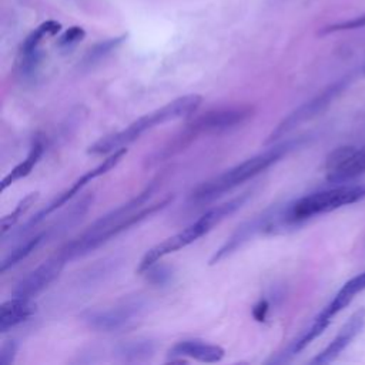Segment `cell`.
<instances>
[{
	"label": "cell",
	"mask_w": 365,
	"mask_h": 365,
	"mask_svg": "<svg viewBox=\"0 0 365 365\" xmlns=\"http://www.w3.org/2000/svg\"><path fill=\"white\" fill-rule=\"evenodd\" d=\"M268 308H269V305H268V302H267L265 299H264V301H259V302L254 307V309H252L254 318H255L257 321H264L265 317H267Z\"/></svg>",
	"instance_id": "obj_26"
},
{
	"label": "cell",
	"mask_w": 365,
	"mask_h": 365,
	"mask_svg": "<svg viewBox=\"0 0 365 365\" xmlns=\"http://www.w3.org/2000/svg\"><path fill=\"white\" fill-rule=\"evenodd\" d=\"M125 154H127V148H125V147H123V148H120V150L111 153L106 160H103L101 164H98L97 167H94V168L88 170L87 173H84L80 178H77V180L73 182V185H71L70 188H67L66 191H63V192H61L57 198H54L48 205H46L43 210H40L37 214H34L33 218L29 220V221L21 227V230H20L19 232H24V231L33 228V227L37 225L41 220H44L47 215H50L51 212H54L57 208H60L61 205L67 204L68 200H71L77 192H80V190H81L84 185H87V184L91 182L94 178L101 177L103 174H106V173H108L111 168H114V167L123 160V157H124Z\"/></svg>",
	"instance_id": "obj_9"
},
{
	"label": "cell",
	"mask_w": 365,
	"mask_h": 365,
	"mask_svg": "<svg viewBox=\"0 0 365 365\" xmlns=\"http://www.w3.org/2000/svg\"><path fill=\"white\" fill-rule=\"evenodd\" d=\"M364 73H365V64H364Z\"/></svg>",
	"instance_id": "obj_27"
},
{
	"label": "cell",
	"mask_w": 365,
	"mask_h": 365,
	"mask_svg": "<svg viewBox=\"0 0 365 365\" xmlns=\"http://www.w3.org/2000/svg\"><path fill=\"white\" fill-rule=\"evenodd\" d=\"M346 84H348L346 78L338 80V81L329 84L327 88H324L319 94H317L311 100H308L304 104H301L299 107H297L294 111H291L287 117H284L277 124V127L269 133L268 138L265 140V144H272V143L278 141L279 138L285 137L287 134L294 131L301 124H304V123L315 118L321 113H324L331 106L334 98L338 94H341V91H344Z\"/></svg>",
	"instance_id": "obj_7"
},
{
	"label": "cell",
	"mask_w": 365,
	"mask_h": 365,
	"mask_svg": "<svg viewBox=\"0 0 365 365\" xmlns=\"http://www.w3.org/2000/svg\"><path fill=\"white\" fill-rule=\"evenodd\" d=\"M66 262L67 261L61 258L58 254L44 261L43 264H40L37 268H34L31 272H29L24 278H21L17 282L13 291V295L23 297V298L36 297L60 275Z\"/></svg>",
	"instance_id": "obj_12"
},
{
	"label": "cell",
	"mask_w": 365,
	"mask_h": 365,
	"mask_svg": "<svg viewBox=\"0 0 365 365\" xmlns=\"http://www.w3.org/2000/svg\"><path fill=\"white\" fill-rule=\"evenodd\" d=\"M44 151V145L43 141L40 138H36L30 147V151L26 157V160H23L20 164H17L3 180H1V191H4L9 185H11L13 182H16L17 180L26 177L30 174V171L33 170V167L37 164V161L40 160L41 154Z\"/></svg>",
	"instance_id": "obj_17"
},
{
	"label": "cell",
	"mask_w": 365,
	"mask_h": 365,
	"mask_svg": "<svg viewBox=\"0 0 365 365\" xmlns=\"http://www.w3.org/2000/svg\"><path fill=\"white\" fill-rule=\"evenodd\" d=\"M86 36V31L83 27L80 26H73L70 29H67L57 40V46L60 48H67V47H71L74 44H77L78 41H81Z\"/></svg>",
	"instance_id": "obj_24"
},
{
	"label": "cell",
	"mask_w": 365,
	"mask_h": 365,
	"mask_svg": "<svg viewBox=\"0 0 365 365\" xmlns=\"http://www.w3.org/2000/svg\"><path fill=\"white\" fill-rule=\"evenodd\" d=\"M16 354H17V344L16 341L10 339V341H6L1 348H0V364L1 365H9L14 361L16 358Z\"/></svg>",
	"instance_id": "obj_25"
},
{
	"label": "cell",
	"mask_w": 365,
	"mask_h": 365,
	"mask_svg": "<svg viewBox=\"0 0 365 365\" xmlns=\"http://www.w3.org/2000/svg\"><path fill=\"white\" fill-rule=\"evenodd\" d=\"M144 308L145 304L141 298H128L108 308L88 309L83 314V319L96 331L114 332L127 328L143 314Z\"/></svg>",
	"instance_id": "obj_8"
},
{
	"label": "cell",
	"mask_w": 365,
	"mask_h": 365,
	"mask_svg": "<svg viewBox=\"0 0 365 365\" xmlns=\"http://www.w3.org/2000/svg\"><path fill=\"white\" fill-rule=\"evenodd\" d=\"M36 312V304L31 298L14 297L0 307V332L4 334L11 328L27 321Z\"/></svg>",
	"instance_id": "obj_15"
},
{
	"label": "cell",
	"mask_w": 365,
	"mask_h": 365,
	"mask_svg": "<svg viewBox=\"0 0 365 365\" xmlns=\"http://www.w3.org/2000/svg\"><path fill=\"white\" fill-rule=\"evenodd\" d=\"M301 144L299 138L287 140L278 144H274L271 148L264 150L259 154L252 155L251 158H247L245 161L225 170L224 173L198 184L190 198L195 202H208L212 201L225 192L234 190L240 184L254 178L264 170L269 168L272 164L278 163L284 155H287L289 151L297 148Z\"/></svg>",
	"instance_id": "obj_1"
},
{
	"label": "cell",
	"mask_w": 365,
	"mask_h": 365,
	"mask_svg": "<svg viewBox=\"0 0 365 365\" xmlns=\"http://www.w3.org/2000/svg\"><path fill=\"white\" fill-rule=\"evenodd\" d=\"M248 195H250V192H244L232 200H228L220 205H215L214 208H211L205 214H202L198 220H195L192 224L185 227L182 231L163 240L161 242H158L157 245L150 248L141 258L137 272L144 274L153 264L158 262L163 257H165L171 252H175V251L192 244L194 241H197L200 237H202L204 234L211 231L212 227H215L222 220H225L228 215L234 214L238 208H241V205L247 201Z\"/></svg>",
	"instance_id": "obj_3"
},
{
	"label": "cell",
	"mask_w": 365,
	"mask_h": 365,
	"mask_svg": "<svg viewBox=\"0 0 365 365\" xmlns=\"http://www.w3.org/2000/svg\"><path fill=\"white\" fill-rule=\"evenodd\" d=\"M61 24L56 20H47L44 23H41L37 29H34L21 43L20 47V54L23 53H30L38 48V44L41 43V40L47 36H54L60 31Z\"/></svg>",
	"instance_id": "obj_19"
},
{
	"label": "cell",
	"mask_w": 365,
	"mask_h": 365,
	"mask_svg": "<svg viewBox=\"0 0 365 365\" xmlns=\"http://www.w3.org/2000/svg\"><path fill=\"white\" fill-rule=\"evenodd\" d=\"M201 103H202V97L198 94H188V96L178 97V98L167 103L165 106H163L145 115H141L140 118H137L135 121L128 124L124 130L100 138L98 141H96L94 144H91L88 147L87 153H90V154L114 153V151L125 147L127 144L135 141L137 138H140L141 134H144L145 131H148L157 125L165 124L168 121L180 120V118L194 114L197 111V108L201 106Z\"/></svg>",
	"instance_id": "obj_2"
},
{
	"label": "cell",
	"mask_w": 365,
	"mask_h": 365,
	"mask_svg": "<svg viewBox=\"0 0 365 365\" xmlns=\"http://www.w3.org/2000/svg\"><path fill=\"white\" fill-rule=\"evenodd\" d=\"M144 274H147V279L154 284V285H165L171 277H173V269L164 264L157 265L153 264Z\"/></svg>",
	"instance_id": "obj_22"
},
{
	"label": "cell",
	"mask_w": 365,
	"mask_h": 365,
	"mask_svg": "<svg viewBox=\"0 0 365 365\" xmlns=\"http://www.w3.org/2000/svg\"><path fill=\"white\" fill-rule=\"evenodd\" d=\"M125 38H127V36L123 34V36L113 37V38H108V40H104V41H100V43L94 44V46L87 51V54L84 56V63H86V64H93V63L100 61L101 58H104L106 56H108L113 50H115Z\"/></svg>",
	"instance_id": "obj_20"
},
{
	"label": "cell",
	"mask_w": 365,
	"mask_h": 365,
	"mask_svg": "<svg viewBox=\"0 0 365 365\" xmlns=\"http://www.w3.org/2000/svg\"><path fill=\"white\" fill-rule=\"evenodd\" d=\"M37 198H38V192H31V194L26 195V197L16 205V208H14L10 214H7V215H4V217L1 218V235H3V237L7 234V231H10V230L14 227V224H16V222L20 220V217H23V214L36 202Z\"/></svg>",
	"instance_id": "obj_21"
},
{
	"label": "cell",
	"mask_w": 365,
	"mask_h": 365,
	"mask_svg": "<svg viewBox=\"0 0 365 365\" xmlns=\"http://www.w3.org/2000/svg\"><path fill=\"white\" fill-rule=\"evenodd\" d=\"M279 221L284 222V212L279 211H265L261 215L254 217L252 220L241 224L235 232L215 251V254L211 257L210 264H217L218 261L224 259L234 251H237L244 242L255 237L258 232L272 230L275 225L279 224Z\"/></svg>",
	"instance_id": "obj_10"
},
{
	"label": "cell",
	"mask_w": 365,
	"mask_h": 365,
	"mask_svg": "<svg viewBox=\"0 0 365 365\" xmlns=\"http://www.w3.org/2000/svg\"><path fill=\"white\" fill-rule=\"evenodd\" d=\"M155 351V345L150 339H130L115 346V354L125 362L148 361Z\"/></svg>",
	"instance_id": "obj_16"
},
{
	"label": "cell",
	"mask_w": 365,
	"mask_h": 365,
	"mask_svg": "<svg viewBox=\"0 0 365 365\" xmlns=\"http://www.w3.org/2000/svg\"><path fill=\"white\" fill-rule=\"evenodd\" d=\"M365 289V271L355 275L354 278L348 279L341 289L335 294L332 301L315 317L314 322L309 325V328L289 346V354L295 355L299 351H302L307 345H309L315 338H318L325 328L329 325L332 318L339 314L344 308H346L352 299Z\"/></svg>",
	"instance_id": "obj_6"
},
{
	"label": "cell",
	"mask_w": 365,
	"mask_h": 365,
	"mask_svg": "<svg viewBox=\"0 0 365 365\" xmlns=\"http://www.w3.org/2000/svg\"><path fill=\"white\" fill-rule=\"evenodd\" d=\"M48 231L47 232H41V234H37L29 240H26L24 242H21L20 245H17L11 252H9L6 255V258L1 261V265H0V272H6L7 269H10L11 267L17 265L19 262H21L23 259H26L43 241L44 238L47 237Z\"/></svg>",
	"instance_id": "obj_18"
},
{
	"label": "cell",
	"mask_w": 365,
	"mask_h": 365,
	"mask_svg": "<svg viewBox=\"0 0 365 365\" xmlns=\"http://www.w3.org/2000/svg\"><path fill=\"white\" fill-rule=\"evenodd\" d=\"M362 27H365V13L362 16L354 17L351 20H344V21H338V23L329 24V26L324 27L319 33L321 34H329V33H335V31L355 30V29H362Z\"/></svg>",
	"instance_id": "obj_23"
},
{
	"label": "cell",
	"mask_w": 365,
	"mask_h": 365,
	"mask_svg": "<svg viewBox=\"0 0 365 365\" xmlns=\"http://www.w3.org/2000/svg\"><path fill=\"white\" fill-rule=\"evenodd\" d=\"M168 354L171 356L192 358L200 362H218L224 358V349L220 345L208 344L198 339H185L177 342Z\"/></svg>",
	"instance_id": "obj_14"
},
{
	"label": "cell",
	"mask_w": 365,
	"mask_h": 365,
	"mask_svg": "<svg viewBox=\"0 0 365 365\" xmlns=\"http://www.w3.org/2000/svg\"><path fill=\"white\" fill-rule=\"evenodd\" d=\"M325 170L331 182H344L365 173V145L334 150L327 158Z\"/></svg>",
	"instance_id": "obj_11"
},
{
	"label": "cell",
	"mask_w": 365,
	"mask_h": 365,
	"mask_svg": "<svg viewBox=\"0 0 365 365\" xmlns=\"http://www.w3.org/2000/svg\"><path fill=\"white\" fill-rule=\"evenodd\" d=\"M365 198V184H341L298 198L284 211L285 224H295L327 214Z\"/></svg>",
	"instance_id": "obj_5"
},
{
	"label": "cell",
	"mask_w": 365,
	"mask_h": 365,
	"mask_svg": "<svg viewBox=\"0 0 365 365\" xmlns=\"http://www.w3.org/2000/svg\"><path fill=\"white\" fill-rule=\"evenodd\" d=\"M365 325V308L355 311L351 318L344 324L335 338L311 361V364L324 365L338 358V355L352 342V339L361 332Z\"/></svg>",
	"instance_id": "obj_13"
},
{
	"label": "cell",
	"mask_w": 365,
	"mask_h": 365,
	"mask_svg": "<svg viewBox=\"0 0 365 365\" xmlns=\"http://www.w3.org/2000/svg\"><path fill=\"white\" fill-rule=\"evenodd\" d=\"M254 115V107L250 104L225 106L208 110L198 117L192 118L168 145H165L161 153L157 154V161H163L170 155L181 151L197 137L211 133H222L238 127Z\"/></svg>",
	"instance_id": "obj_4"
}]
</instances>
